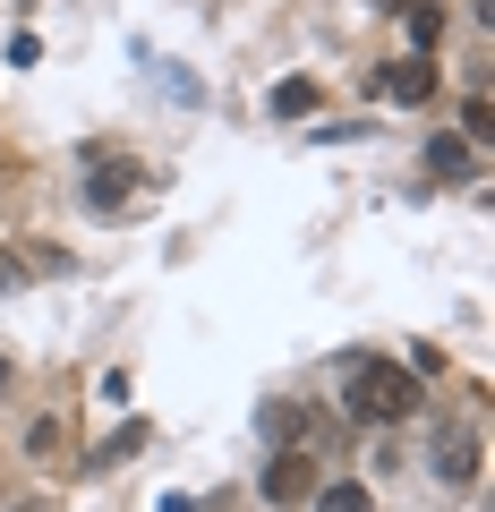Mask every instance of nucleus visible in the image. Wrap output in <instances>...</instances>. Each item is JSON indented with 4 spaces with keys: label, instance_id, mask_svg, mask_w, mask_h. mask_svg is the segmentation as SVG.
<instances>
[{
    "label": "nucleus",
    "instance_id": "3",
    "mask_svg": "<svg viewBox=\"0 0 495 512\" xmlns=\"http://www.w3.org/2000/svg\"><path fill=\"white\" fill-rule=\"evenodd\" d=\"M427 461H436V478H444V487H470V478H478V427H470V419H461V427H444Z\"/></svg>",
    "mask_w": 495,
    "mask_h": 512
},
{
    "label": "nucleus",
    "instance_id": "5",
    "mask_svg": "<svg viewBox=\"0 0 495 512\" xmlns=\"http://www.w3.org/2000/svg\"><path fill=\"white\" fill-rule=\"evenodd\" d=\"M427 171H436V180H470V171H478L470 137H427Z\"/></svg>",
    "mask_w": 495,
    "mask_h": 512
},
{
    "label": "nucleus",
    "instance_id": "9",
    "mask_svg": "<svg viewBox=\"0 0 495 512\" xmlns=\"http://www.w3.org/2000/svg\"><path fill=\"white\" fill-rule=\"evenodd\" d=\"M461 137H470V146H478V137H495V111H487V94H478V103L461 111Z\"/></svg>",
    "mask_w": 495,
    "mask_h": 512
},
{
    "label": "nucleus",
    "instance_id": "1",
    "mask_svg": "<svg viewBox=\"0 0 495 512\" xmlns=\"http://www.w3.org/2000/svg\"><path fill=\"white\" fill-rule=\"evenodd\" d=\"M350 419H367V427H402L410 410H419V376L410 367H393V359H350Z\"/></svg>",
    "mask_w": 495,
    "mask_h": 512
},
{
    "label": "nucleus",
    "instance_id": "4",
    "mask_svg": "<svg viewBox=\"0 0 495 512\" xmlns=\"http://www.w3.org/2000/svg\"><path fill=\"white\" fill-rule=\"evenodd\" d=\"M376 86H385L393 103H427V94H436V52H410V60H393V69L376 77Z\"/></svg>",
    "mask_w": 495,
    "mask_h": 512
},
{
    "label": "nucleus",
    "instance_id": "10",
    "mask_svg": "<svg viewBox=\"0 0 495 512\" xmlns=\"http://www.w3.org/2000/svg\"><path fill=\"white\" fill-rule=\"evenodd\" d=\"M0 393H9V350H0Z\"/></svg>",
    "mask_w": 495,
    "mask_h": 512
},
{
    "label": "nucleus",
    "instance_id": "2",
    "mask_svg": "<svg viewBox=\"0 0 495 512\" xmlns=\"http://www.w3.org/2000/svg\"><path fill=\"white\" fill-rule=\"evenodd\" d=\"M257 495H265V504H282V512H291V504H308V495H316V453H291V444H282V453L265 461Z\"/></svg>",
    "mask_w": 495,
    "mask_h": 512
},
{
    "label": "nucleus",
    "instance_id": "8",
    "mask_svg": "<svg viewBox=\"0 0 495 512\" xmlns=\"http://www.w3.org/2000/svg\"><path fill=\"white\" fill-rule=\"evenodd\" d=\"M308 111H316V86L308 77H282L274 86V120H308Z\"/></svg>",
    "mask_w": 495,
    "mask_h": 512
},
{
    "label": "nucleus",
    "instance_id": "6",
    "mask_svg": "<svg viewBox=\"0 0 495 512\" xmlns=\"http://www.w3.org/2000/svg\"><path fill=\"white\" fill-rule=\"evenodd\" d=\"M137 188V163H103V171H86V205H120Z\"/></svg>",
    "mask_w": 495,
    "mask_h": 512
},
{
    "label": "nucleus",
    "instance_id": "7",
    "mask_svg": "<svg viewBox=\"0 0 495 512\" xmlns=\"http://www.w3.org/2000/svg\"><path fill=\"white\" fill-rule=\"evenodd\" d=\"M316 512H376V495L359 478H333V487H316Z\"/></svg>",
    "mask_w": 495,
    "mask_h": 512
}]
</instances>
